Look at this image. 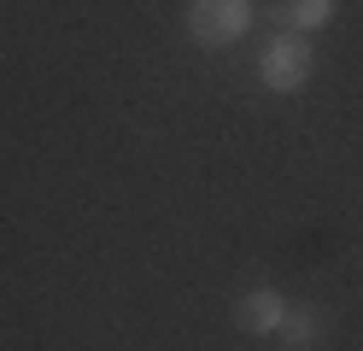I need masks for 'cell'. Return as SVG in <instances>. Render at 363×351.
Instances as JSON below:
<instances>
[{
	"mask_svg": "<svg viewBox=\"0 0 363 351\" xmlns=\"http://www.w3.org/2000/svg\"><path fill=\"white\" fill-rule=\"evenodd\" d=\"M246 23H252L246 0H194L188 6V35L199 47H229V41L246 35Z\"/></svg>",
	"mask_w": 363,
	"mask_h": 351,
	"instance_id": "1",
	"label": "cell"
},
{
	"mask_svg": "<svg viewBox=\"0 0 363 351\" xmlns=\"http://www.w3.org/2000/svg\"><path fill=\"white\" fill-rule=\"evenodd\" d=\"M258 70H264V88H276V94L305 88V77H311V41H269Z\"/></svg>",
	"mask_w": 363,
	"mask_h": 351,
	"instance_id": "2",
	"label": "cell"
},
{
	"mask_svg": "<svg viewBox=\"0 0 363 351\" xmlns=\"http://www.w3.org/2000/svg\"><path fill=\"white\" fill-rule=\"evenodd\" d=\"M281 316H287V304H281L276 287H252V293L235 299V328L240 334H276Z\"/></svg>",
	"mask_w": 363,
	"mask_h": 351,
	"instance_id": "3",
	"label": "cell"
},
{
	"mask_svg": "<svg viewBox=\"0 0 363 351\" xmlns=\"http://www.w3.org/2000/svg\"><path fill=\"white\" fill-rule=\"evenodd\" d=\"M276 340H281V351H316V340H323V311H287Z\"/></svg>",
	"mask_w": 363,
	"mask_h": 351,
	"instance_id": "4",
	"label": "cell"
},
{
	"mask_svg": "<svg viewBox=\"0 0 363 351\" xmlns=\"http://www.w3.org/2000/svg\"><path fill=\"white\" fill-rule=\"evenodd\" d=\"M276 18L287 23V30H323V23L334 18V0H287Z\"/></svg>",
	"mask_w": 363,
	"mask_h": 351,
	"instance_id": "5",
	"label": "cell"
}]
</instances>
